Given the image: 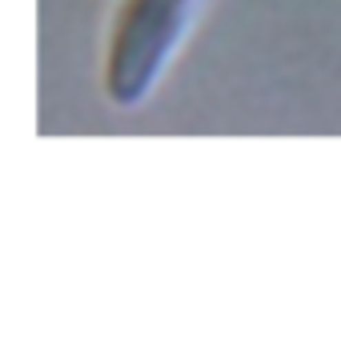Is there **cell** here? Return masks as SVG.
Instances as JSON below:
<instances>
[{
    "instance_id": "1",
    "label": "cell",
    "mask_w": 341,
    "mask_h": 352,
    "mask_svg": "<svg viewBox=\"0 0 341 352\" xmlns=\"http://www.w3.org/2000/svg\"><path fill=\"white\" fill-rule=\"evenodd\" d=\"M197 0H125L113 24L105 88L116 104H141L189 32Z\"/></svg>"
}]
</instances>
